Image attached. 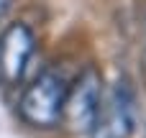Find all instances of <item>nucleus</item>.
Instances as JSON below:
<instances>
[{
  "instance_id": "nucleus-2",
  "label": "nucleus",
  "mask_w": 146,
  "mask_h": 138,
  "mask_svg": "<svg viewBox=\"0 0 146 138\" xmlns=\"http://www.w3.org/2000/svg\"><path fill=\"white\" fill-rule=\"evenodd\" d=\"M136 131V90L128 77H118L103 90L90 138H131Z\"/></svg>"
},
{
  "instance_id": "nucleus-3",
  "label": "nucleus",
  "mask_w": 146,
  "mask_h": 138,
  "mask_svg": "<svg viewBox=\"0 0 146 138\" xmlns=\"http://www.w3.org/2000/svg\"><path fill=\"white\" fill-rule=\"evenodd\" d=\"M100 97H103V77L90 64L80 72V77L67 90L62 123L72 133H90L95 115H98V108H100Z\"/></svg>"
},
{
  "instance_id": "nucleus-5",
  "label": "nucleus",
  "mask_w": 146,
  "mask_h": 138,
  "mask_svg": "<svg viewBox=\"0 0 146 138\" xmlns=\"http://www.w3.org/2000/svg\"><path fill=\"white\" fill-rule=\"evenodd\" d=\"M8 8H10V0H0V15H3Z\"/></svg>"
},
{
  "instance_id": "nucleus-1",
  "label": "nucleus",
  "mask_w": 146,
  "mask_h": 138,
  "mask_svg": "<svg viewBox=\"0 0 146 138\" xmlns=\"http://www.w3.org/2000/svg\"><path fill=\"white\" fill-rule=\"evenodd\" d=\"M69 82L64 72L49 67L44 69L21 95L18 113L31 128H54L62 123V110L67 100Z\"/></svg>"
},
{
  "instance_id": "nucleus-4",
  "label": "nucleus",
  "mask_w": 146,
  "mask_h": 138,
  "mask_svg": "<svg viewBox=\"0 0 146 138\" xmlns=\"http://www.w3.org/2000/svg\"><path fill=\"white\" fill-rule=\"evenodd\" d=\"M36 36L26 23H10L0 36V82L5 87H15L33 56Z\"/></svg>"
},
{
  "instance_id": "nucleus-6",
  "label": "nucleus",
  "mask_w": 146,
  "mask_h": 138,
  "mask_svg": "<svg viewBox=\"0 0 146 138\" xmlns=\"http://www.w3.org/2000/svg\"><path fill=\"white\" fill-rule=\"evenodd\" d=\"M144 138H146V136H144Z\"/></svg>"
}]
</instances>
